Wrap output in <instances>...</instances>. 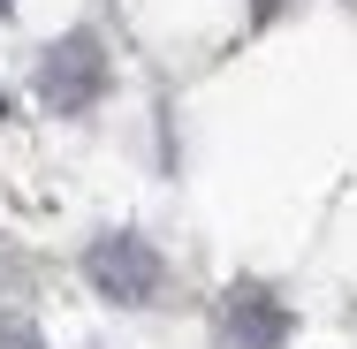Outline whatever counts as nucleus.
Wrapping results in <instances>:
<instances>
[{
    "label": "nucleus",
    "instance_id": "obj_1",
    "mask_svg": "<svg viewBox=\"0 0 357 349\" xmlns=\"http://www.w3.org/2000/svg\"><path fill=\"white\" fill-rule=\"evenodd\" d=\"M84 281H91L107 304H152L160 281H167V266H160V251L144 243L137 228H114V235H99V243L84 251Z\"/></svg>",
    "mask_w": 357,
    "mask_h": 349
},
{
    "label": "nucleus",
    "instance_id": "obj_2",
    "mask_svg": "<svg viewBox=\"0 0 357 349\" xmlns=\"http://www.w3.org/2000/svg\"><path fill=\"white\" fill-rule=\"evenodd\" d=\"M99 91H107V46H99L91 31H69V38L38 61V99H46L54 114H84Z\"/></svg>",
    "mask_w": 357,
    "mask_h": 349
},
{
    "label": "nucleus",
    "instance_id": "obj_3",
    "mask_svg": "<svg viewBox=\"0 0 357 349\" xmlns=\"http://www.w3.org/2000/svg\"><path fill=\"white\" fill-rule=\"evenodd\" d=\"M289 304L266 288V281H236L228 296L213 304V334H220V349H282L289 342Z\"/></svg>",
    "mask_w": 357,
    "mask_h": 349
},
{
    "label": "nucleus",
    "instance_id": "obj_4",
    "mask_svg": "<svg viewBox=\"0 0 357 349\" xmlns=\"http://www.w3.org/2000/svg\"><path fill=\"white\" fill-rule=\"evenodd\" d=\"M0 349H46L31 319H0Z\"/></svg>",
    "mask_w": 357,
    "mask_h": 349
},
{
    "label": "nucleus",
    "instance_id": "obj_5",
    "mask_svg": "<svg viewBox=\"0 0 357 349\" xmlns=\"http://www.w3.org/2000/svg\"><path fill=\"white\" fill-rule=\"evenodd\" d=\"M8 8H15V0H0V23H8Z\"/></svg>",
    "mask_w": 357,
    "mask_h": 349
}]
</instances>
